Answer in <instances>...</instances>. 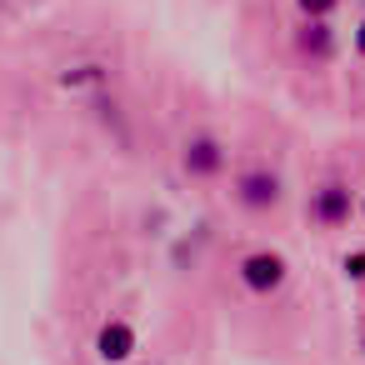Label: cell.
I'll list each match as a JSON object with an SVG mask.
<instances>
[{
    "mask_svg": "<svg viewBox=\"0 0 365 365\" xmlns=\"http://www.w3.org/2000/svg\"><path fill=\"white\" fill-rule=\"evenodd\" d=\"M280 195H285V185H280V175H275V170H265V165H250V170H240V175H235V200H240L245 210H255V215L275 210V205H280Z\"/></svg>",
    "mask_w": 365,
    "mask_h": 365,
    "instance_id": "7a4b0ae2",
    "label": "cell"
},
{
    "mask_svg": "<svg viewBox=\"0 0 365 365\" xmlns=\"http://www.w3.org/2000/svg\"><path fill=\"white\" fill-rule=\"evenodd\" d=\"M345 275H350V280H365V250L345 255Z\"/></svg>",
    "mask_w": 365,
    "mask_h": 365,
    "instance_id": "9c48e42d",
    "label": "cell"
},
{
    "mask_svg": "<svg viewBox=\"0 0 365 365\" xmlns=\"http://www.w3.org/2000/svg\"><path fill=\"white\" fill-rule=\"evenodd\" d=\"M350 46H355V56H360V61H365V21H360V26H355V36H350Z\"/></svg>",
    "mask_w": 365,
    "mask_h": 365,
    "instance_id": "30bf717a",
    "label": "cell"
},
{
    "mask_svg": "<svg viewBox=\"0 0 365 365\" xmlns=\"http://www.w3.org/2000/svg\"><path fill=\"white\" fill-rule=\"evenodd\" d=\"M101 81H106V71H101V66H76V71H66V76H61V86H66V91H86V86H101Z\"/></svg>",
    "mask_w": 365,
    "mask_h": 365,
    "instance_id": "52a82bcc",
    "label": "cell"
},
{
    "mask_svg": "<svg viewBox=\"0 0 365 365\" xmlns=\"http://www.w3.org/2000/svg\"><path fill=\"white\" fill-rule=\"evenodd\" d=\"M295 6H300V16H305V21H325V16L340 6V0H295Z\"/></svg>",
    "mask_w": 365,
    "mask_h": 365,
    "instance_id": "ba28073f",
    "label": "cell"
},
{
    "mask_svg": "<svg viewBox=\"0 0 365 365\" xmlns=\"http://www.w3.org/2000/svg\"><path fill=\"white\" fill-rule=\"evenodd\" d=\"M295 46H300V56H310V61H330V56H335V31H330L325 21H305L300 36H295Z\"/></svg>",
    "mask_w": 365,
    "mask_h": 365,
    "instance_id": "8992f818",
    "label": "cell"
},
{
    "mask_svg": "<svg viewBox=\"0 0 365 365\" xmlns=\"http://www.w3.org/2000/svg\"><path fill=\"white\" fill-rule=\"evenodd\" d=\"M225 160H230L225 145H220L215 135H205V130L190 135V140L180 145V170H185L190 180H215V175L225 170Z\"/></svg>",
    "mask_w": 365,
    "mask_h": 365,
    "instance_id": "3957f363",
    "label": "cell"
},
{
    "mask_svg": "<svg viewBox=\"0 0 365 365\" xmlns=\"http://www.w3.org/2000/svg\"><path fill=\"white\" fill-rule=\"evenodd\" d=\"M235 275H240V285H245L250 295H275V290L285 285L290 265H285L280 250H250V255L235 265Z\"/></svg>",
    "mask_w": 365,
    "mask_h": 365,
    "instance_id": "6da1fadb",
    "label": "cell"
},
{
    "mask_svg": "<svg viewBox=\"0 0 365 365\" xmlns=\"http://www.w3.org/2000/svg\"><path fill=\"white\" fill-rule=\"evenodd\" d=\"M360 215H365V190H360Z\"/></svg>",
    "mask_w": 365,
    "mask_h": 365,
    "instance_id": "8fae6325",
    "label": "cell"
},
{
    "mask_svg": "<svg viewBox=\"0 0 365 365\" xmlns=\"http://www.w3.org/2000/svg\"><path fill=\"white\" fill-rule=\"evenodd\" d=\"M135 350H140V335H135L130 320L110 315V320L96 330V360H101V365H125Z\"/></svg>",
    "mask_w": 365,
    "mask_h": 365,
    "instance_id": "277c9868",
    "label": "cell"
},
{
    "mask_svg": "<svg viewBox=\"0 0 365 365\" xmlns=\"http://www.w3.org/2000/svg\"><path fill=\"white\" fill-rule=\"evenodd\" d=\"M350 210H355V200H350V185H340V180H325L320 190H310V220H315V225L335 230V225H345V220H350Z\"/></svg>",
    "mask_w": 365,
    "mask_h": 365,
    "instance_id": "5b68a950",
    "label": "cell"
}]
</instances>
